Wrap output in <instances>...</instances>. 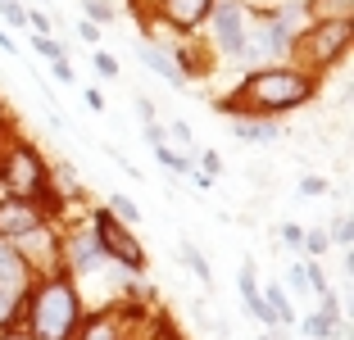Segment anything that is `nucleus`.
Returning a JSON list of instances; mask_svg holds the SVG:
<instances>
[{
    "mask_svg": "<svg viewBox=\"0 0 354 340\" xmlns=\"http://www.w3.org/2000/svg\"><path fill=\"white\" fill-rule=\"evenodd\" d=\"M200 168H205L200 177H218V173H223V159L214 155V150H205V159H200Z\"/></svg>",
    "mask_w": 354,
    "mask_h": 340,
    "instance_id": "5701e85b",
    "label": "nucleus"
},
{
    "mask_svg": "<svg viewBox=\"0 0 354 340\" xmlns=\"http://www.w3.org/2000/svg\"><path fill=\"white\" fill-rule=\"evenodd\" d=\"M82 340H118V331H114V322H109V318H95L91 327H86Z\"/></svg>",
    "mask_w": 354,
    "mask_h": 340,
    "instance_id": "aec40b11",
    "label": "nucleus"
},
{
    "mask_svg": "<svg viewBox=\"0 0 354 340\" xmlns=\"http://www.w3.org/2000/svg\"><path fill=\"white\" fill-rule=\"evenodd\" d=\"M68 258H73L77 268H91L95 258H100V245H95V232H82V236L68 240Z\"/></svg>",
    "mask_w": 354,
    "mask_h": 340,
    "instance_id": "9b49d317",
    "label": "nucleus"
},
{
    "mask_svg": "<svg viewBox=\"0 0 354 340\" xmlns=\"http://www.w3.org/2000/svg\"><path fill=\"white\" fill-rule=\"evenodd\" d=\"M141 64H146V68H155L159 77H164V82H173V86L182 82V68H177L164 50H155V46H146V50H141Z\"/></svg>",
    "mask_w": 354,
    "mask_h": 340,
    "instance_id": "9d476101",
    "label": "nucleus"
},
{
    "mask_svg": "<svg viewBox=\"0 0 354 340\" xmlns=\"http://www.w3.org/2000/svg\"><path fill=\"white\" fill-rule=\"evenodd\" d=\"M350 46V23H318L313 28V37H309V50H313V59H336V55Z\"/></svg>",
    "mask_w": 354,
    "mask_h": 340,
    "instance_id": "0eeeda50",
    "label": "nucleus"
},
{
    "mask_svg": "<svg viewBox=\"0 0 354 340\" xmlns=\"http://www.w3.org/2000/svg\"><path fill=\"white\" fill-rule=\"evenodd\" d=\"M55 77H59V82H73V64L59 59V64H55Z\"/></svg>",
    "mask_w": 354,
    "mask_h": 340,
    "instance_id": "bb28decb",
    "label": "nucleus"
},
{
    "mask_svg": "<svg viewBox=\"0 0 354 340\" xmlns=\"http://www.w3.org/2000/svg\"><path fill=\"white\" fill-rule=\"evenodd\" d=\"M232 132H236L241 141H277V127H268V123H245V118H241Z\"/></svg>",
    "mask_w": 354,
    "mask_h": 340,
    "instance_id": "ddd939ff",
    "label": "nucleus"
},
{
    "mask_svg": "<svg viewBox=\"0 0 354 340\" xmlns=\"http://www.w3.org/2000/svg\"><path fill=\"white\" fill-rule=\"evenodd\" d=\"M109 214H114L118 223H136V218H141V209H136L127 196H109Z\"/></svg>",
    "mask_w": 354,
    "mask_h": 340,
    "instance_id": "dca6fc26",
    "label": "nucleus"
},
{
    "mask_svg": "<svg viewBox=\"0 0 354 340\" xmlns=\"http://www.w3.org/2000/svg\"><path fill=\"white\" fill-rule=\"evenodd\" d=\"M300 191H304V196H318V191H323V182H318V177H304Z\"/></svg>",
    "mask_w": 354,
    "mask_h": 340,
    "instance_id": "cd10ccee",
    "label": "nucleus"
},
{
    "mask_svg": "<svg viewBox=\"0 0 354 340\" xmlns=\"http://www.w3.org/2000/svg\"><path fill=\"white\" fill-rule=\"evenodd\" d=\"M0 14H5V23H14V28H28V10H23L19 0H0Z\"/></svg>",
    "mask_w": 354,
    "mask_h": 340,
    "instance_id": "6ab92c4d",
    "label": "nucleus"
},
{
    "mask_svg": "<svg viewBox=\"0 0 354 340\" xmlns=\"http://www.w3.org/2000/svg\"><path fill=\"white\" fill-rule=\"evenodd\" d=\"M5 322H14V299L10 295H0V327H5Z\"/></svg>",
    "mask_w": 354,
    "mask_h": 340,
    "instance_id": "a878e982",
    "label": "nucleus"
},
{
    "mask_svg": "<svg viewBox=\"0 0 354 340\" xmlns=\"http://www.w3.org/2000/svg\"><path fill=\"white\" fill-rule=\"evenodd\" d=\"M82 322V304H77V290L68 286L64 277H50L37 286L28 309V327L32 340H68Z\"/></svg>",
    "mask_w": 354,
    "mask_h": 340,
    "instance_id": "f257e3e1",
    "label": "nucleus"
},
{
    "mask_svg": "<svg viewBox=\"0 0 354 340\" xmlns=\"http://www.w3.org/2000/svg\"><path fill=\"white\" fill-rule=\"evenodd\" d=\"M173 141L187 150V145H191V127H187V123H173Z\"/></svg>",
    "mask_w": 354,
    "mask_h": 340,
    "instance_id": "393cba45",
    "label": "nucleus"
},
{
    "mask_svg": "<svg viewBox=\"0 0 354 340\" xmlns=\"http://www.w3.org/2000/svg\"><path fill=\"white\" fill-rule=\"evenodd\" d=\"M241 95L254 109H295V104L309 100V77H300L291 68H268V73H254L250 82L241 86Z\"/></svg>",
    "mask_w": 354,
    "mask_h": 340,
    "instance_id": "f03ea898",
    "label": "nucleus"
},
{
    "mask_svg": "<svg viewBox=\"0 0 354 340\" xmlns=\"http://www.w3.org/2000/svg\"><path fill=\"white\" fill-rule=\"evenodd\" d=\"M214 0H164V14L173 28H196L200 19H209Z\"/></svg>",
    "mask_w": 354,
    "mask_h": 340,
    "instance_id": "1a4fd4ad",
    "label": "nucleus"
},
{
    "mask_svg": "<svg viewBox=\"0 0 354 340\" xmlns=\"http://www.w3.org/2000/svg\"><path fill=\"white\" fill-rule=\"evenodd\" d=\"M91 64H95V73H104V77H118V59H114V55L95 50V55H91Z\"/></svg>",
    "mask_w": 354,
    "mask_h": 340,
    "instance_id": "4be33fe9",
    "label": "nucleus"
},
{
    "mask_svg": "<svg viewBox=\"0 0 354 340\" xmlns=\"http://www.w3.org/2000/svg\"><path fill=\"white\" fill-rule=\"evenodd\" d=\"M82 5L95 23H114V5H109V0H82Z\"/></svg>",
    "mask_w": 354,
    "mask_h": 340,
    "instance_id": "412c9836",
    "label": "nucleus"
},
{
    "mask_svg": "<svg viewBox=\"0 0 354 340\" xmlns=\"http://www.w3.org/2000/svg\"><path fill=\"white\" fill-rule=\"evenodd\" d=\"M95 245H100L104 258H118V263H127V268H141V263H146L141 240H136L114 214H95Z\"/></svg>",
    "mask_w": 354,
    "mask_h": 340,
    "instance_id": "7ed1b4c3",
    "label": "nucleus"
},
{
    "mask_svg": "<svg viewBox=\"0 0 354 340\" xmlns=\"http://www.w3.org/2000/svg\"><path fill=\"white\" fill-rule=\"evenodd\" d=\"M5 186H10V196L23 200V205H32V196L46 191V168L28 145H19V150L10 155V164H5Z\"/></svg>",
    "mask_w": 354,
    "mask_h": 340,
    "instance_id": "20e7f679",
    "label": "nucleus"
},
{
    "mask_svg": "<svg viewBox=\"0 0 354 340\" xmlns=\"http://www.w3.org/2000/svg\"><path fill=\"white\" fill-rule=\"evenodd\" d=\"M32 227H41V214L37 205H23V200H0V236H23Z\"/></svg>",
    "mask_w": 354,
    "mask_h": 340,
    "instance_id": "6e6552de",
    "label": "nucleus"
},
{
    "mask_svg": "<svg viewBox=\"0 0 354 340\" xmlns=\"http://www.w3.org/2000/svg\"><path fill=\"white\" fill-rule=\"evenodd\" d=\"M32 50L41 55V59H50V64H59V59H64V46L55 41V37H32Z\"/></svg>",
    "mask_w": 354,
    "mask_h": 340,
    "instance_id": "f3484780",
    "label": "nucleus"
},
{
    "mask_svg": "<svg viewBox=\"0 0 354 340\" xmlns=\"http://www.w3.org/2000/svg\"><path fill=\"white\" fill-rule=\"evenodd\" d=\"M309 254H327V245H332V236H327L323 227H313V232H304V240H300Z\"/></svg>",
    "mask_w": 354,
    "mask_h": 340,
    "instance_id": "a211bd4d",
    "label": "nucleus"
},
{
    "mask_svg": "<svg viewBox=\"0 0 354 340\" xmlns=\"http://www.w3.org/2000/svg\"><path fill=\"white\" fill-rule=\"evenodd\" d=\"M0 340H28V336H0Z\"/></svg>",
    "mask_w": 354,
    "mask_h": 340,
    "instance_id": "2f4dec72",
    "label": "nucleus"
},
{
    "mask_svg": "<svg viewBox=\"0 0 354 340\" xmlns=\"http://www.w3.org/2000/svg\"><path fill=\"white\" fill-rule=\"evenodd\" d=\"M336 240H341V245H350V218H341V223H336Z\"/></svg>",
    "mask_w": 354,
    "mask_h": 340,
    "instance_id": "c85d7f7f",
    "label": "nucleus"
},
{
    "mask_svg": "<svg viewBox=\"0 0 354 340\" xmlns=\"http://www.w3.org/2000/svg\"><path fill=\"white\" fill-rule=\"evenodd\" d=\"M23 286H28V263L19 258V249H14L10 240H0V295H10L14 304H19Z\"/></svg>",
    "mask_w": 354,
    "mask_h": 340,
    "instance_id": "423d86ee",
    "label": "nucleus"
},
{
    "mask_svg": "<svg viewBox=\"0 0 354 340\" xmlns=\"http://www.w3.org/2000/svg\"><path fill=\"white\" fill-rule=\"evenodd\" d=\"M309 10L323 23H350L354 19V0H313Z\"/></svg>",
    "mask_w": 354,
    "mask_h": 340,
    "instance_id": "f8f14e48",
    "label": "nucleus"
},
{
    "mask_svg": "<svg viewBox=\"0 0 354 340\" xmlns=\"http://www.w3.org/2000/svg\"><path fill=\"white\" fill-rule=\"evenodd\" d=\"M155 155H159V164H164L168 173H182V177L191 173V159H187V155H177V150H173L168 141H164V145H155Z\"/></svg>",
    "mask_w": 354,
    "mask_h": 340,
    "instance_id": "4468645a",
    "label": "nucleus"
},
{
    "mask_svg": "<svg viewBox=\"0 0 354 340\" xmlns=\"http://www.w3.org/2000/svg\"><path fill=\"white\" fill-rule=\"evenodd\" d=\"M214 37H218L223 55L245 50V19H241V5H218V10H214Z\"/></svg>",
    "mask_w": 354,
    "mask_h": 340,
    "instance_id": "39448f33",
    "label": "nucleus"
},
{
    "mask_svg": "<svg viewBox=\"0 0 354 340\" xmlns=\"http://www.w3.org/2000/svg\"><path fill=\"white\" fill-rule=\"evenodd\" d=\"M136 113H141V118L150 123V118H155V104H150V100H136Z\"/></svg>",
    "mask_w": 354,
    "mask_h": 340,
    "instance_id": "c756f323",
    "label": "nucleus"
},
{
    "mask_svg": "<svg viewBox=\"0 0 354 340\" xmlns=\"http://www.w3.org/2000/svg\"><path fill=\"white\" fill-rule=\"evenodd\" d=\"M182 258H187V263H191V272H196V277H200V281H205V286H209V281H214V272H209V263H205V254H200V249H196V245H191V240H182Z\"/></svg>",
    "mask_w": 354,
    "mask_h": 340,
    "instance_id": "2eb2a0df",
    "label": "nucleus"
},
{
    "mask_svg": "<svg viewBox=\"0 0 354 340\" xmlns=\"http://www.w3.org/2000/svg\"><path fill=\"white\" fill-rule=\"evenodd\" d=\"M281 240H286V245L295 249V245L304 240V227H300V223H286V227H281Z\"/></svg>",
    "mask_w": 354,
    "mask_h": 340,
    "instance_id": "b1692460",
    "label": "nucleus"
},
{
    "mask_svg": "<svg viewBox=\"0 0 354 340\" xmlns=\"http://www.w3.org/2000/svg\"><path fill=\"white\" fill-rule=\"evenodd\" d=\"M0 50H5V55H14V41H10V32H0Z\"/></svg>",
    "mask_w": 354,
    "mask_h": 340,
    "instance_id": "7c9ffc66",
    "label": "nucleus"
}]
</instances>
